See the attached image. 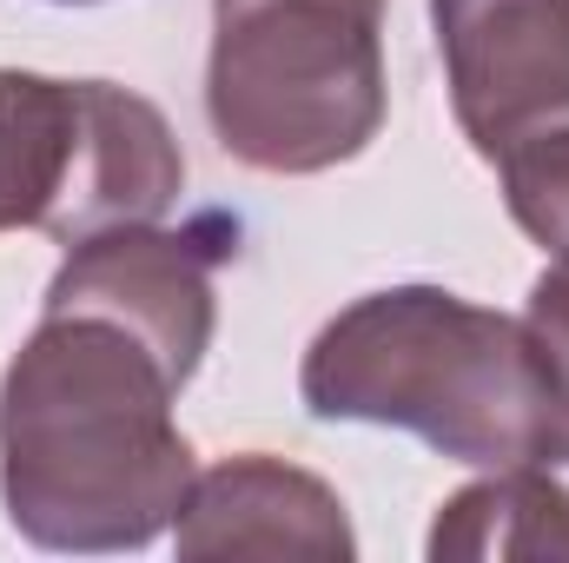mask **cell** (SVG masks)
<instances>
[{
	"label": "cell",
	"mask_w": 569,
	"mask_h": 563,
	"mask_svg": "<svg viewBox=\"0 0 569 563\" xmlns=\"http://www.w3.org/2000/svg\"><path fill=\"white\" fill-rule=\"evenodd\" d=\"M186 152L166 113L113 80H47L0 67V233L80 246L113 226L166 219Z\"/></svg>",
	"instance_id": "277c9868"
},
{
	"label": "cell",
	"mask_w": 569,
	"mask_h": 563,
	"mask_svg": "<svg viewBox=\"0 0 569 563\" xmlns=\"http://www.w3.org/2000/svg\"><path fill=\"white\" fill-rule=\"evenodd\" d=\"M172 544L186 563L219 557H298V563H345L358 551L345 504L325 477L279 464V457H226L192 477Z\"/></svg>",
	"instance_id": "52a82bcc"
},
{
	"label": "cell",
	"mask_w": 569,
	"mask_h": 563,
	"mask_svg": "<svg viewBox=\"0 0 569 563\" xmlns=\"http://www.w3.org/2000/svg\"><path fill=\"white\" fill-rule=\"evenodd\" d=\"M172 365L100 312H40L0 372V504L40 551H140L199 477Z\"/></svg>",
	"instance_id": "6da1fadb"
},
{
	"label": "cell",
	"mask_w": 569,
	"mask_h": 563,
	"mask_svg": "<svg viewBox=\"0 0 569 563\" xmlns=\"http://www.w3.org/2000/svg\"><path fill=\"white\" fill-rule=\"evenodd\" d=\"M523 325H530V338H537V352H543L557 392L569 398V233L550 246L543 279L530 285V312H523Z\"/></svg>",
	"instance_id": "9c48e42d"
},
{
	"label": "cell",
	"mask_w": 569,
	"mask_h": 563,
	"mask_svg": "<svg viewBox=\"0 0 569 563\" xmlns=\"http://www.w3.org/2000/svg\"><path fill=\"white\" fill-rule=\"evenodd\" d=\"M450 113L477 159L569 134V0H430Z\"/></svg>",
	"instance_id": "5b68a950"
},
{
	"label": "cell",
	"mask_w": 569,
	"mask_h": 563,
	"mask_svg": "<svg viewBox=\"0 0 569 563\" xmlns=\"http://www.w3.org/2000/svg\"><path fill=\"white\" fill-rule=\"evenodd\" d=\"M437 563H563L569 557V477L550 457H523V464H497L483 484L457 491L437 524L430 544Z\"/></svg>",
	"instance_id": "ba28073f"
},
{
	"label": "cell",
	"mask_w": 569,
	"mask_h": 563,
	"mask_svg": "<svg viewBox=\"0 0 569 563\" xmlns=\"http://www.w3.org/2000/svg\"><path fill=\"white\" fill-rule=\"evenodd\" d=\"M232 253V239H219V219L206 226H113L93 233L80 246H67L60 273L47 285V312H100L120 318L127 332H140L146 345L172 365V378L186 385L212 345V273Z\"/></svg>",
	"instance_id": "8992f818"
},
{
	"label": "cell",
	"mask_w": 569,
	"mask_h": 563,
	"mask_svg": "<svg viewBox=\"0 0 569 563\" xmlns=\"http://www.w3.org/2000/svg\"><path fill=\"white\" fill-rule=\"evenodd\" d=\"M537 457H550V464L569 477V405H563V418L550 424V437H543V451H537Z\"/></svg>",
	"instance_id": "30bf717a"
},
{
	"label": "cell",
	"mask_w": 569,
	"mask_h": 563,
	"mask_svg": "<svg viewBox=\"0 0 569 563\" xmlns=\"http://www.w3.org/2000/svg\"><path fill=\"white\" fill-rule=\"evenodd\" d=\"M298 392L311 418L411 431L477 471L537 457L569 405L523 318L443 285H391L345 305L311 338Z\"/></svg>",
	"instance_id": "7a4b0ae2"
},
{
	"label": "cell",
	"mask_w": 569,
	"mask_h": 563,
	"mask_svg": "<svg viewBox=\"0 0 569 563\" xmlns=\"http://www.w3.org/2000/svg\"><path fill=\"white\" fill-rule=\"evenodd\" d=\"M206 120L252 172H331L385 127V0H212Z\"/></svg>",
	"instance_id": "3957f363"
},
{
	"label": "cell",
	"mask_w": 569,
	"mask_h": 563,
	"mask_svg": "<svg viewBox=\"0 0 569 563\" xmlns=\"http://www.w3.org/2000/svg\"><path fill=\"white\" fill-rule=\"evenodd\" d=\"M67 7H80V0H67Z\"/></svg>",
	"instance_id": "8fae6325"
}]
</instances>
